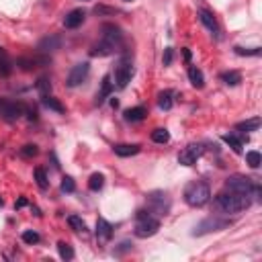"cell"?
Returning <instances> with one entry per match:
<instances>
[{
    "instance_id": "1",
    "label": "cell",
    "mask_w": 262,
    "mask_h": 262,
    "mask_svg": "<svg viewBox=\"0 0 262 262\" xmlns=\"http://www.w3.org/2000/svg\"><path fill=\"white\" fill-rule=\"evenodd\" d=\"M121 39H123V35H121L119 27H115V25H105V27H102V37H100V41L92 45L88 53L92 55V58H107V55H113L115 51H119Z\"/></svg>"
},
{
    "instance_id": "2",
    "label": "cell",
    "mask_w": 262,
    "mask_h": 262,
    "mask_svg": "<svg viewBox=\"0 0 262 262\" xmlns=\"http://www.w3.org/2000/svg\"><path fill=\"white\" fill-rule=\"evenodd\" d=\"M252 205V196L248 195H240V193H233V191H226V193H219L213 201V207L217 209L219 213H226V215H236L250 209Z\"/></svg>"
},
{
    "instance_id": "3",
    "label": "cell",
    "mask_w": 262,
    "mask_h": 262,
    "mask_svg": "<svg viewBox=\"0 0 262 262\" xmlns=\"http://www.w3.org/2000/svg\"><path fill=\"white\" fill-rule=\"evenodd\" d=\"M182 196H184V203L189 205V207H203V205H207L211 199V189L207 182L193 180L184 186Z\"/></svg>"
},
{
    "instance_id": "4",
    "label": "cell",
    "mask_w": 262,
    "mask_h": 262,
    "mask_svg": "<svg viewBox=\"0 0 262 262\" xmlns=\"http://www.w3.org/2000/svg\"><path fill=\"white\" fill-rule=\"evenodd\" d=\"M226 191H233L240 195H248L252 199H260V184L244 174H233L226 179Z\"/></svg>"
},
{
    "instance_id": "5",
    "label": "cell",
    "mask_w": 262,
    "mask_h": 262,
    "mask_svg": "<svg viewBox=\"0 0 262 262\" xmlns=\"http://www.w3.org/2000/svg\"><path fill=\"white\" fill-rule=\"evenodd\" d=\"M158 229H160V219L154 217L152 211L149 209L137 211V223H135V236L137 238H142V240L152 238L158 233Z\"/></svg>"
},
{
    "instance_id": "6",
    "label": "cell",
    "mask_w": 262,
    "mask_h": 262,
    "mask_svg": "<svg viewBox=\"0 0 262 262\" xmlns=\"http://www.w3.org/2000/svg\"><path fill=\"white\" fill-rule=\"evenodd\" d=\"M231 226V219H223V217H209L201 221L199 226L195 228V236H205V233H211V231H219V229H226Z\"/></svg>"
},
{
    "instance_id": "7",
    "label": "cell",
    "mask_w": 262,
    "mask_h": 262,
    "mask_svg": "<svg viewBox=\"0 0 262 262\" xmlns=\"http://www.w3.org/2000/svg\"><path fill=\"white\" fill-rule=\"evenodd\" d=\"M147 203H149V211H156L158 215H166L170 211V199L168 195L162 191H154L147 195Z\"/></svg>"
},
{
    "instance_id": "8",
    "label": "cell",
    "mask_w": 262,
    "mask_h": 262,
    "mask_svg": "<svg viewBox=\"0 0 262 262\" xmlns=\"http://www.w3.org/2000/svg\"><path fill=\"white\" fill-rule=\"evenodd\" d=\"M88 72H90V64H88V62H80V64H76V66H74V68L70 70L66 84H68L70 88L80 86V84L88 78Z\"/></svg>"
},
{
    "instance_id": "9",
    "label": "cell",
    "mask_w": 262,
    "mask_h": 262,
    "mask_svg": "<svg viewBox=\"0 0 262 262\" xmlns=\"http://www.w3.org/2000/svg\"><path fill=\"white\" fill-rule=\"evenodd\" d=\"M203 152H205V147L201 144H191V146H186L182 152L179 154V162L182 166H193L203 156Z\"/></svg>"
},
{
    "instance_id": "10",
    "label": "cell",
    "mask_w": 262,
    "mask_h": 262,
    "mask_svg": "<svg viewBox=\"0 0 262 262\" xmlns=\"http://www.w3.org/2000/svg\"><path fill=\"white\" fill-rule=\"evenodd\" d=\"M25 113V107L21 102H11V100H0V117L4 121H16Z\"/></svg>"
},
{
    "instance_id": "11",
    "label": "cell",
    "mask_w": 262,
    "mask_h": 262,
    "mask_svg": "<svg viewBox=\"0 0 262 262\" xmlns=\"http://www.w3.org/2000/svg\"><path fill=\"white\" fill-rule=\"evenodd\" d=\"M131 76H133V66H131V62H121L119 68L115 70V82L119 88H125Z\"/></svg>"
},
{
    "instance_id": "12",
    "label": "cell",
    "mask_w": 262,
    "mask_h": 262,
    "mask_svg": "<svg viewBox=\"0 0 262 262\" xmlns=\"http://www.w3.org/2000/svg\"><path fill=\"white\" fill-rule=\"evenodd\" d=\"M49 58L48 55H33V58H18L16 60V66L21 70H33V68H41V66H49Z\"/></svg>"
},
{
    "instance_id": "13",
    "label": "cell",
    "mask_w": 262,
    "mask_h": 262,
    "mask_svg": "<svg viewBox=\"0 0 262 262\" xmlns=\"http://www.w3.org/2000/svg\"><path fill=\"white\" fill-rule=\"evenodd\" d=\"M97 238H98V242H109L113 238V226L105 217L97 219Z\"/></svg>"
},
{
    "instance_id": "14",
    "label": "cell",
    "mask_w": 262,
    "mask_h": 262,
    "mask_svg": "<svg viewBox=\"0 0 262 262\" xmlns=\"http://www.w3.org/2000/svg\"><path fill=\"white\" fill-rule=\"evenodd\" d=\"M84 16H86V13L80 11V8H76V11H72V13L66 15L64 27H66V29H76V27H80L84 23Z\"/></svg>"
},
{
    "instance_id": "15",
    "label": "cell",
    "mask_w": 262,
    "mask_h": 262,
    "mask_svg": "<svg viewBox=\"0 0 262 262\" xmlns=\"http://www.w3.org/2000/svg\"><path fill=\"white\" fill-rule=\"evenodd\" d=\"M113 149L119 158H131V156H137L139 152H142V146L139 144H119Z\"/></svg>"
},
{
    "instance_id": "16",
    "label": "cell",
    "mask_w": 262,
    "mask_h": 262,
    "mask_svg": "<svg viewBox=\"0 0 262 262\" xmlns=\"http://www.w3.org/2000/svg\"><path fill=\"white\" fill-rule=\"evenodd\" d=\"M199 18H201V23L207 27V29H209L215 37L219 35V25H217V18L213 16V13H209V11H205V8H203V11H199Z\"/></svg>"
},
{
    "instance_id": "17",
    "label": "cell",
    "mask_w": 262,
    "mask_h": 262,
    "mask_svg": "<svg viewBox=\"0 0 262 262\" xmlns=\"http://www.w3.org/2000/svg\"><path fill=\"white\" fill-rule=\"evenodd\" d=\"M111 90H113V82H111V76L107 74L105 78H102V84H100V90L97 95V105H102L109 97H111Z\"/></svg>"
},
{
    "instance_id": "18",
    "label": "cell",
    "mask_w": 262,
    "mask_h": 262,
    "mask_svg": "<svg viewBox=\"0 0 262 262\" xmlns=\"http://www.w3.org/2000/svg\"><path fill=\"white\" fill-rule=\"evenodd\" d=\"M62 48V37L58 35H49L45 39L39 41V49L41 51H53V49H60Z\"/></svg>"
},
{
    "instance_id": "19",
    "label": "cell",
    "mask_w": 262,
    "mask_h": 262,
    "mask_svg": "<svg viewBox=\"0 0 262 262\" xmlns=\"http://www.w3.org/2000/svg\"><path fill=\"white\" fill-rule=\"evenodd\" d=\"M147 115L146 107H133V109H127L125 111V119L131 121V123H137V121H144Z\"/></svg>"
},
{
    "instance_id": "20",
    "label": "cell",
    "mask_w": 262,
    "mask_h": 262,
    "mask_svg": "<svg viewBox=\"0 0 262 262\" xmlns=\"http://www.w3.org/2000/svg\"><path fill=\"white\" fill-rule=\"evenodd\" d=\"M189 80L195 88H203L205 86V76H203V72L196 68V66H191L189 68Z\"/></svg>"
},
{
    "instance_id": "21",
    "label": "cell",
    "mask_w": 262,
    "mask_h": 262,
    "mask_svg": "<svg viewBox=\"0 0 262 262\" xmlns=\"http://www.w3.org/2000/svg\"><path fill=\"white\" fill-rule=\"evenodd\" d=\"M172 97H174V92H172V90H164V92H160V95H158V107H160L162 111H170L172 105H174Z\"/></svg>"
},
{
    "instance_id": "22",
    "label": "cell",
    "mask_w": 262,
    "mask_h": 262,
    "mask_svg": "<svg viewBox=\"0 0 262 262\" xmlns=\"http://www.w3.org/2000/svg\"><path fill=\"white\" fill-rule=\"evenodd\" d=\"M152 142L154 144H168L170 142V131L166 127H158L152 131Z\"/></svg>"
},
{
    "instance_id": "23",
    "label": "cell",
    "mask_w": 262,
    "mask_h": 262,
    "mask_svg": "<svg viewBox=\"0 0 262 262\" xmlns=\"http://www.w3.org/2000/svg\"><path fill=\"white\" fill-rule=\"evenodd\" d=\"M35 88H37V92H39L41 98H43V97H49V95H51V82H49V78L41 76L39 80L35 82Z\"/></svg>"
},
{
    "instance_id": "24",
    "label": "cell",
    "mask_w": 262,
    "mask_h": 262,
    "mask_svg": "<svg viewBox=\"0 0 262 262\" xmlns=\"http://www.w3.org/2000/svg\"><path fill=\"white\" fill-rule=\"evenodd\" d=\"M221 80L228 84V86H238V84L242 82V74L236 72V70H229V72H223L221 74Z\"/></svg>"
},
{
    "instance_id": "25",
    "label": "cell",
    "mask_w": 262,
    "mask_h": 262,
    "mask_svg": "<svg viewBox=\"0 0 262 262\" xmlns=\"http://www.w3.org/2000/svg\"><path fill=\"white\" fill-rule=\"evenodd\" d=\"M41 100H43V105L48 107L49 111H55V113H66V107L62 105V102H60L58 98H53L51 95H49V97H43Z\"/></svg>"
},
{
    "instance_id": "26",
    "label": "cell",
    "mask_w": 262,
    "mask_h": 262,
    "mask_svg": "<svg viewBox=\"0 0 262 262\" xmlns=\"http://www.w3.org/2000/svg\"><path fill=\"white\" fill-rule=\"evenodd\" d=\"M102 186H105V176L98 174V172H95V174H92L90 179H88V189H90L92 193H98Z\"/></svg>"
},
{
    "instance_id": "27",
    "label": "cell",
    "mask_w": 262,
    "mask_h": 262,
    "mask_svg": "<svg viewBox=\"0 0 262 262\" xmlns=\"http://www.w3.org/2000/svg\"><path fill=\"white\" fill-rule=\"evenodd\" d=\"M223 142H226V144H228V146H229L236 154H242V139H240L238 135H233V133H226V135H223Z\"/></svg>"
},
{
    "instance_id": "28",
    "label": "cell",
    "mask_w": 262,
    "mask_h": 262,
    "mask_svg": "<svg viewBox=\"0 0 262 262\" xmlns=\"http://www.w3.org/2000/svg\"><path fill=\"white\" fill-rule=\"evenodd\" d=\"M68 223H70V228H72L74 231L86 233V223H84V219L78 217V215H70V217H68Z\"/></svg>"
},
{
    "instance_id": "29",
    "label": "cell",
    "mask_w": 262,
    "mask_h": 262,
    "mask_svg": "<svg viewBox=\"0 0 262 262\" xmlns=\"http://www.w3.org/2000/svg\"><path fill=\"white\" fill-rule=\"evenodd\" d=\"M58 252H60L62 260H72L74 258V250H72L70 244H66V242H58Z\"/></svg>"
},
{
    "instance_id": "30",
    "label": "cell",
    "mask_w": 262,
    "mask_h": 262,
    "mask_svg": "<svg viewBox=\"0 0 262 262\" xmlns=\"http://www.w3.org/2000/svg\"><path fill=\"white\" fill-rule=\"evenodd\" d=\"M260 127V119H250V121H244V123H238L236 129L238 131H256Z\"/></svg>"
},
{
    "instance_id": "31",
    "label": "cell",
    "mask_w": 262,
    "mask_h": 262,
    "mask_svg": "<svg viewBox=\"0 0 262 262\" xmlns=\"http://www.w3.org/2000/svg\"><path fill=\"white\" fill-rule=\"evenodd\" d=\"M246 162H248L250 168H258V166L262 164V156H260V152H256V149L248 152V154H246Z\"/></svg>"
},
{
    "instance_id": "32",
    "label": "cell",
    "mask_w": 262,
    "mask_h": 262,
    "mask_svg": "<svg viewBox=\"0 0 262 262\" xmlns=\"http://www.w3.org/2000/svg\"><path fill=\"white\" fill-rule=\"evenodd\" d=\"M23 242H25V244H29V246H33V244H39V233H37V231H33V229H27V231H23Z\"/></svg>"
},
{
    "instance_id": "33",
    "label": "cell",
    "mask_w": 262,
    "mask_h": 262,
    "mask_svg": "<svg viewBox=\"0 0 262 262\" xmlns=\"http://www.w3.org/2000/svg\"><path fill=\"white\" fill-rule=\"evenodd\" d=\"M35 180L39 184V189H48V174H45L43 168H35Z\"/></svg>"
},
{
    "instance_id": "34",
    "label": "cell",
    "mask_w": 262,
    "mask_h": 262,
    "mask_svg": "<svg viewBox=\"0 0 262 262\" xmlns=\"http://www.w3.org/2000/svg\"><path fill=\"white\" fill-rule=\"evenodd\" d=\"M37 154H39V147H37L35 144H27L21 147V156L23 158H35Z\"/></svg>"
},
{
    "instance_id": "35",
    "label": "cell",
    "mask_w": 262,
    "mask_h": 262,
    "mask_svg": "<svg viewBox=\"0 0 262 262\" xmlns=\"http://www.w3.org/2000/svg\"><path fill=\"white\" fill-rule=\"evenodd\" d=\"M62 191L64 193H74V191H76V182H74V179L64 176V179H62Z\"/></svg>"
},
{
    "instance_id": "36",
    "label": "cell",
    "mask_w": 262,
    "mask_h": 262,
    "mask_svg": "<svg viewBox=\"0 0 262 262\" xmlns=\"http://www.w3.org/2000/svg\"><path fill=\"white\" fill-rule=\"evenodd\" d=\"M236 53H238V55H260V48H250V49H246V48H236Z\"/></svg>"
},
{
    "instance_id": "37",
    "label": "cell",
    "mask_w": 262,
    "mask_h": 262,
    "mask_svg": "<svg viewBox=\"0 0 262 262\" xmlns=\"http://www.w3.org/2000/svg\"><path fill=\"white\" fill-rule=\"evenodd\" d=\"M11 72H13L11 62H8V60H0V74H2V76H8Z\"/></svg>"
},
{
    "instance_id": "38",
    "label": "cell",
    "mask_w": 262,
    "mask_h": 262,
    "mask_svg": "<svg viewBox=\"0 0 262 262\" xmlns=\"http://www.w3.org/2000/svg\"><path fill=\"white\" fill-rule=\"evenodd\" d=\"M172 58H174V49L172 48H166L164 49V58H162L164 60V66H170L172 64Z\"/></svg>"
},
{
    "instance_id": "39",
    "label": "cell",
    "mask_w": 262,
    "mask_h": 262,
    "mask_svg": "<svg viewBox=\"0 0 262 262\" xmlns=\"http://www.w3.org/2000/svg\"><path fill=\"white\" fill-rule=\"evenodd\" d=\"M95 13L97 15H115L117 11H115V8H109V6H97Z\"/></svg>"
},
{
    "instance_id": "40",
    "label": "cell",
    "mask_w": 262,
    "mask_h": 262,
    "mask_svg": "<svg viewBox=\"0 0 262 262\" xmlns=\"http://www.w3.org/2000/svg\"><path fill=\"white\" fill-rule=\"evenodd\" d=\"M27 203H29V201H27L25 196H21V199L16 201V205H15V207H16V209H21V207H27Z\"/></svg>"
},
{
    "instance_id": "41",
    "label": "cell",
    "mask_w": 262,
    "mask_h": 262,
    "mask_svg": "<svg viewBox=\"0 0 262 262\" xmlns=\"http://www.w3.org/2000/svg\"><path fill=\"white\" fill-rule=\"evenodd\" d=\"M129 248H131L129 242H123V244H121V248H119V252H125V250H129ZM119 252H117V254H119Z\"/></svg>"
},
{
    "instance_id": "42",
    "label": "cell",
    "mask_w": 262,
    "mask_h": 262,
    "mask_svg": "<svg viewBox=\"0 0 262 262\" xmlns=\"http://www.w3.org/2000/svg\"><path fill=\"white\" fill-rule=\"evenodd\" d=\"M182 55H184V60H186V62H191V49H186V48H184V49H182Z\"/></svg>"
},
{
    "instance_id": "43",
    "label": "cell",
    "mask_w": 262,
    "mask_h": 262,
    "mask_svg": "<svg viewBox=\"0 0 262 262\" xmlns=\"http://www.w3.org/2000/svg\"><path fill=\"white\" fill-rule=\"evenodd\" d=\"M0 60H8V55H6L4 48H0Z\"/></svg>"
},
{
    "instance_id": "44",
    "label": "cell",
    "mask_w": 262,
    "mask_h": 262,
    "mask_svg": "<svg viewBox=\"0 0 262 262\" xmlns=\"http://www.w3.org/2000/svg\"><path fill=\"white\" fill-rule=\"evenodd\" d=\"M0 205H2V199H0Z\"/></svg>"
},
{
    "instance_id": "45",
    "label": "cell",
    "mask_w": 262,
    "mask_h": 262,
    "mask_svg": "<svg viewBox=\"0 0 262 262\" xmlns=\"http://www.w3.org/2000/svg\"><path fill=\"white\" fill-rule=\"evenodd\" d=\"M125 2H131V0H125Z\"/></svg>"
}]
</instances>
